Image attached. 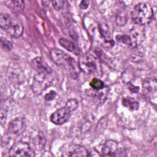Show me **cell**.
Segmentation results:
<instances>
[{
    "mask_svg": "<svg viewBox=\"0 0 157 157\" xmlns=\"http://www.w3.org/2000/svg\"><path fill=\"white\" fill-rule=\"evenodd\" d=\"M153 17V10L148 4L140 2L136 4L131 12L132 21L137 25L144 26L149 24Z\"/></svg>",
    "mask_w": 157,
    "mask_h": 157,
    "instance_id": "obj_1",
    "label": "cell"
},
{
    "mask_svg": "<svg viewBox=\"0 0 157 157\" xmlns=\"http://www.w3.org/2000/svg\"><path fill=\"white\" fill-rule=\"evenodd\" d=\"M78 107V101L74 98L69 99L65 105L55 111L50 116V121L57 125L66 123L70 118L72 112Z\"/></svg>",
    "mask_w": 157,
    "mask_h": 157,
    "instance_id": "obj_2",
    "label": "cell"
},
{
    "mask_svg": "<svg viewBox=\"0 0 157 157\" xmlns=\"http://www.w3.org/2000/svg\"><path fill=\"white\" fill-rule=\"evenodd\" d=\"M51 74L37 73L34 77L32 84V89L35 94H40L53 82V77Z\"/></svg>",
    "mask_w": 157,
    "mask_h": 157,
    "instance_id": "obj_3",
    "label": "cell"
},
{
    "mask_svg": "<svg viewBox=\"0 0 157 157\" xmlns=\"http://www.w3.org/2000/svg\"><path fill=\"white\" fill-rule=\"evenodd\" d=\"M9 156H34L35 153L30 145L25 142L18 141L14 144L9 151Z\"/></svg>",
    "mask_w": 157,
    "mask_h": 157,
    "instance_id": "obj_4",
    "label": "cell"
},
{
    "mask_svg": "<svg viewBox=\"0 0 157 157\" xmlns=\"http://www.w3.org/2000/svg\"><path fill=\"white\" fill-rule=\"evenodd\" d=\"M61 156L71 157L88 156V151L83 146L78 144H70L64 145L61 149Z\"/></svg>",
    "mask_w": 157,
    "mask_h": 157,
    "instance_id": "obj_5",
    "label": "cell"
},
{
    "mask_svg": "<svg viewBox=\"0 0 157 157\" xmlns=\"http://www.w3.org/2000/svg\"><path fill=\"white\" fill-rule=\"evenodd\" d=\"M26 127V121L25 117H18L12 120L8 126L7 134L9 137L15 138L21 134Z\"/></svg>",
    "mask_w": 157,
    "mask_h": 157,
    "instance_id": "obj_6",
    "label": "cell"
},
{
    "mask_svg": "<svg viewBox=\"0 0 157 157\" xmlns=\"http://www.w3.org/2000/svg\"><path fill=\"white\" fill-rule=\"evenodd\" d=\"M78 66L86 74H93L97 69L95 59L90 55H85L81 56L78 60Z\"/></svg>",
    "mask_w": 157,
    "mask_h": 157,
    "instance_id": "obj_7",
    "label": "cell"
},
{
    "mask_svg": "<svg viewBox=\"0 0 157 157\" xmlns=\"http://www.w3.org/2000/svg\"><path fill=\"white\" fill-rule=\"evenodd\" d=\"M102 155L103 156H117L119 155V150L118 143L113 140H107L102 148Z\"/></svg>",
    "mask_w": 157,
    "mask_h": 157,
    "instance_id": "obj_8",
    "label": "cell"
},
{
    "mask_svg": "<svg viewBox=\"0 0 157 157\" xmlns=\"http://www.w3.org/2000/svg\"><path fill=\"white\" fill-rule=\"evenodd\" d=\"M31 66L37 73L51 74L53 72L50 67H49L44 59L39 56L36 57L32 60Z\"/></svg>",
    "mask_w": 157,
    "mask_h": 157,
    "instance_id": "obj_9",
    "label": "cell"
},
{
    "mask_svg": "<svg viewBox=\"0 0 157 157\" xmlns=\"http://www.w3.org/2000/svg\"><path fill=\"white\" fill-rule=\"evenodd\" d=\"M50 56L52 60L58 65L64 64L65 63H67L70 56L67 55L63 51L58 49L53 48L50 52Z\"/></svg>",
    "mask_w": 157,
    "mask_h": 157,
    "instance_id": "obj_10",
    "label": "cell"
},
{
    "mask_svg": "<svg viewBox=\"0 0 157 157\" xmlns=\"http://www.w3.org/2000/svg\"><path fill=\"white\" fill-rule=\"evenodd\" d=\"M7 33L13 38H18L21 36L23 32V26L21 23H13L6 31Z\"/></svg>",
    "mask_w": 157,
    "mask_h": 157,
    "instance_id": "obj_11",
    "label": "cell"
},
{
    "mask_svg": "<svg viewBox=\"0 0 157 157\" xmlns=\"http://www.w3.org/2000/svg\"><path fill=\"white\" fill-rule=\"evenodd\" d=\"M122 104L123 106L131 111L137 110L139 107V102L135 100L134 98L129 96L124 97L122 99Z\"/></svg>",
    "mask_w": 157,
    "mask_h": 157,
    "instance_id": "obj_12",
    "label": "cell"
},
{
    "mask_svg": "<svg viewBox=\"0 0 157 157\" xmlns=\"http://www.w3.org/2000/svg\"><path fill=\"white\" fill-rule=\"evenodd\" d=\"M12 24V18L10 15L6 13H2L0 15V26L1 28L7 31Z\"/></svg>",
    "mask_w": 157,
    "mask_h": 157,
    "instance_id": "obj_13",
    "label": "cell"
},
{
    "mask_svg": "<svg viewBox=\"0 0 157 157\" xmlns=\"http://www.w3.org/2000/svg\"><path fill=\"white\" fill-rule=\"evenodd\" d=\"M128 21V15L124 9H120L115 16V22L118 26H122L126 25Z\"/></svg>",
    "mask_w": 157,
    "mask_h": 157,
    "instance_id": "obj_14",
    "label": "cell"
},
{
    "mask_svg": "<svg viewBox=\"0 0 157 157\" xmlns=\"http://www.w3.org/2000/svg\"><path fill=\"white\" fill-rule=\"evenodd\" d=\"M6 3L7 6H9L10 9H12L15 12H20L24 9L25 7V2L23 1H6Z\"/></svg>",
    "mask_w": 157,
    "mask_h": 157,
    "instance_id": "obj_15",
    "label": "cell"
},
{
    "mask_svg": "<svg viewBox=\"0 0 157 157\" xmlns=\"http://www.w3.org/2000/svg\"><path fill=\"white\" fill-rule=\"evenodd\" d=\"M45 144V137L42 132H40L34 139V146L37 150H41L44 148Z\"/></svg>",
    "mask_w": 157,
    "mask_h": 157,
    "instance_id": "obj_16",
    "label": "cell"
},
{
    "mask_svg": "<svg viewBox=\"0 0 157 157\" xmlns=\"http://www.w3.org/2000/svg\"><path fill=\"white\" fill-rule=\"evenodd\" d=\"M59 44L65 49H66L69 52H74L75 50V45L71 40L65 39L61 38L59 39Z\"/></svg>",
    "mask_w": 157,
    "mask_h": 157,
    "instance_id": "obj_17",
    "label": "cell"
},
{
    "mask_svg": "<svg viewBox=\"0 0 157 157\" xmlns=\"http://www.w3.org/2000/svg\"><path fill=\"white\" fill-rule=\"evenodd\" d=\"M90 85L91 87L96 91H99L104 88V83L100 79L98 78H93L90 82Z\"/></svg>",
    "mask_w": 157,
    "mask_h": 157,
    "instance_id": "obj_18",
    "label": "cell"
},
{
    "mask_svg": "<svg viewBox=\"0 0 157 157\" xmlns=\"http://www.w3.org/2000/svg\"><path fill=\"white\" fill-rule=\"evenodd\" d=\"M116 40L117 42L123 43L126 45H132L133 41L132 40L131 37L128 34H118L116 36Z\"/></svg>",
    "mask_w": 157,
    "mask_h": 157,
    "instance_id": "obj_19",
    "label": "cell"
},
{
    "mask_svg": "<svg viewBox=\"0 0 157 157\" xmlns=\"http://www.w3.org/2000/svg\"><path fill=\"white\" fill-rule=\"evenodd\" d=\"M52 5L55 10H60L64 9L65 7V6L67 5V1H61V0L53 1Z\"/></svg>",
    "mask_w": 157,
    "mask_h": 157,
    "instance_id": "obj_20",
    "label": "cell"
},
{
    "mask_svg": "<svg viewBox=\"0 0 157 157\" xmlns=\"http://www.w3.org/2000/svg\"><path fill=\"white\" fill-rule=\"evenodd\" d=\"M1 43L2 47L5 51H10L12 49V47H13L12 43L9 40H7L6 38L1 37Z\"/></svg>",
    "mask_w": 157,
    "mask_h": 157,
    "instance_id": "obj_21",
    "label": "cell"
},
{
    "mask_svg": "<svg viewBox=\"0 0 157 157\" xmlns=\"http://www.w3.org/2000/svg\"><path fill=\"white\" fill-rule=\"evenodd\" d=\"M107 126V119L104 118H102L98 122L97 126H96V130L98 132H102L105 129Z\"/></svg>",
    "mask_w": 157,
    "mask_h": 157,
    "instance_id": "obj_22",
    "label": "cell"
},
{
    "mask_svg": "<svg viewBox=\"0 0 157 157\" xmlns=\"http://www.w3.org/2000/svg\"><path fill=\"white\" fill-rule=\"evenodd\" d=\"M56 94H57V93H56V91H55L53 90H52L48 93H47L45 95V99L47 101H52L55 98V97L56 96Z\"/></svg>",
    "mask_w": 157,
    "mask_h": 157,
    "instance_id": "obj_23",
    "label": "cell"
},
{
    "mask_svg": "<svg viewBox=\"0 0 157 157\" xmlns=\"http://www.w3.org/2000/svg\"><path fill=\"white\" fill-rule=\"evenodd\" d=\"M79 6H80V9H86L89 6V1H86V0L82 1L80 2V3Z\"/></svg>",
    "mask_w": 157,
    "mask_h": 157,
    "instance_id": "obj_24",
    "label": "cell"
},
{
    "mask_svg": "<svg viewBox=\"0 0 157 157\" xmlns=\"http://www.w3.org/2000/svg\"><path fill=\"white\" fill-rule=\"evenodd\" d=\"M128 87H129V89L131 90V91H132V93H137V92H138V91L139 90V87L136 86L134 85L131 84L130 83H129Z\"/></svg>",
    "mask_w": 157,
    "mask_h": 157,
    "instance_id": "obj_25",
    "label": "cell"
}]
</instances>
